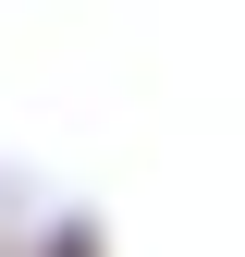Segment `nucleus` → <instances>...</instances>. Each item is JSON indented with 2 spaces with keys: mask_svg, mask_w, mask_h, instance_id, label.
Listing matches in <instances>:
<instances>
[{
  "mask_svg": "<svg viewBox=\"0 0 245 257\" xmlns=\"http://www.w3.org/2000/svg\"><path fill=\"white\" fill-rule=\"evenodd\" d=\"M49 257H98V233H86V220H61V245H49Z\"/></svg>",
  "mask_w": 245,
  "mask_h": 257,
  "instance_id": "f257e3e1",
  "label": "nucleus"
}]
</instances>
